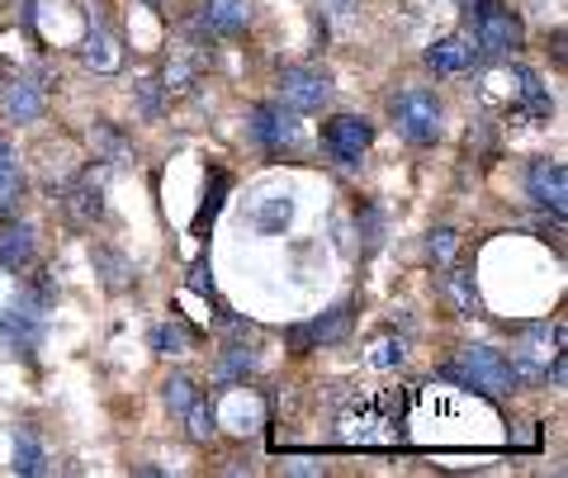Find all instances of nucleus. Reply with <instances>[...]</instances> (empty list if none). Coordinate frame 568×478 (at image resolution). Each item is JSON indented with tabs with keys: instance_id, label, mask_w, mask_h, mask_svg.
<instances>
[{
	"instance_id": "nucleus-1",
	"label": "nucleus",
	"mask_w": 568,
	"mask_h": 478,
	"mask_svg": "<svg viewBox=\"0 0 568 478\" xmlns=\"http://www.w3.org/2000/svg\"><path fill=\"white\" fill-rule=\"evenodd\" d=\"M440 375L465 384V388H478V394H517V384H521L511 360L493 346H459L455 356L440 365Z\"/></svg>"
},
{
	"instance_id": "nucleus-2",
	"label": "nucleus",
	"mask_w": 568,
	"mask_h": 478,
	"mask_svg": "<svg viewBox=\"0 0 568 478\" xmlns=\"http://www.w3.org/2000/svg\"><path fill=\"white\" fill-rule=\"evenodd\" d=\"M465 20H469V39H474V52H478V62H503L511 58L521 43H526V29L521 20L511 10H503L497 0H478V6L465 10Z\"/></svg>"
},
{
	"instance_id": "nucleus-3",
	"label": "nucleus",
	"mask_w": 568,
	"mask_h": 478,
	"mask_svg": "<svg viewBox=\"0 0 568 478\" xmlns=\"http://www.w3.org/2000/svg\"><path fill=\"white\" fill-rule=\"evenodd\" d=\"M388 123H394V133L403 143L413 148H432L440 143V123H446V110H440L436 91H426V85H407L388 100Z\"/></svg>"
},
{
	"instance_id": "nucleus-4",
	"label": "nucleus",
	"mask_w": 568,
	"mask_h": 478,
	"mask_svg": "<svg viewBox=\"0 0 568 478\" xmlns=\"http://www.w3.org/2000/svg\"><path fill=\"white\" fill-rule=\"evenodd\" d=\"M488 85H503V91H493V95H503L511 104V114H521L526 123H549L555 119V100H549V91L540 85V77L530 72V67H503Z\"/></svg>"
},
{
	"instance_id": "nucleus-5",
	"label": "nucleus",
	"mask_w": 568,
	"mask_h": 478,
	"mask_svg": "<svg viewBox=\"0 0 568 478\" xmlns=\"http://www.w3.org/2000/svg\"><path fill=\"white\" fill-rule=\"evenodd\" d=\"M43 323H48V308L29 289H20L0 308V342H6L14 356H33L43 342Z\"/></svg>"
},
{
	"instance_id": "nucleus-6",
	"label": "nucleus",
	"mask_w": 568,
	"mask_h": 478,
	"mask_svg": "<svg viewBox=\"0 0 568 478\" xmlns=\"http://www.w3.org/2000/svg\"><path fill=\"white\" fill-rule=\"evenodd\" d=\"M369 143H375V123L361 119V114H332L323 123V152L346 171L361 166V156L369 152Z\"/></svg>"
},
{
	"instance_id": "nucleus-7",
	"label": "nucleus",
	"mask_w": 568,
	"mask_h": 478,
	"mask_svg": "<svg viewBox=\"0 0 568 478\" xmlns=\"http://www.w3.org/2000/svg\"><path fill=\"white\" fill-rule=\"evenodd\" d=\"M246 133H252V143L261 152H271V156L294 152L298 138H304V129H298V119H294L290 104H256L252 119H246Z\"/></svg>"
},
{
	"instance_id": "nucleus-8",
	"label": "nucleus",
	"mask_w": 568,
	"mask_h": 478,
	"mask_svg": "<svg viewBox=\"0 0 568 478\" xmlns=\"http://www.w3.org/2000/svg\"><path fill=\"white\" fill-rule=\"evenodd\" d=\"M564 336H568L564 323H555V332H549V323H530V327L521 332V342L511 346V369H517V379H521V384L545 375L549 360L559 356V350H549V342L564 346Z\"/></svg>"
},
{
	"instance_id": "nucleus-9",
	"label": "nucleus",
	"mask_w": 568,
	"mask_h": 478,
	"mask_svg": "<svg viewBox=\"0 0 568 478\" xmlns=\"http://www.w3.org/2000/svg\"><path fill=\"white\" fill-rule=\"evenodd\" d=\"M332 100V81L313 67H284L280 72V104H290L294 114H317Z\"/></svg>"
},
{
	"instance_id": "nucleus-10",
	"label": "nucleus",
	"mask_w": 568,
	"mask_h": 478,
	"mask_svg": "<svg viewBox=\"0 0 568 478\" xmlns=\"http://www.w3.org/2000/svg\"><path fill=\"white\" fill-rule=\"evenodd\" d=\"M351 327H355V308L351 304H336L332 313H323V317H313V323H304V327H290L284 332V342H290L294 350H317V346H342L346 336H351Z\"/></svg>"
},
{
	"instance_id": "nucleus-11",
	"label": "nucleus",
	"mask_w": 568,
	"mask_h": 478,
	"mask_svg": "<svg viewBox=\"0 0 568 478\" xmlns=\"http://www.w3.org/2000/svg\"><path fill=\"white\" fill-rule=\"evenodd\" d=\"M246 24H252V0H204L194 14L200 39H237Z\"/></svg>"
},
{
	"instance_id": "nucleus-12",
	"label": "nucleus",
	"mask_w": 568,
	"mask_h": 478,
	"mask_svg": "<svg viewBox=\"0 0 568 478\" xmlns=\"http://www.w3.org/2000/svg\"><path fill=\"white\" fill-rule=\"evenodd\" d=\"M43 110H48L43 81H33V77H10V81H0V114H6L10 123H39Z\"/></svg>"
},
{
	"instance_id": "nucleus-13",
	"label": "nucleus",
	"mask_w": 568,
	"mask_h": 478,
	"mask_svg": "<svg viewBox=\"0 0 568 478\" xmlns=\"http://www.w3.org/2000/svg\"><path fill=\"white\" fill-rule=\"evenodd\" d=\"M526 194L540 209H549L555 218H564V209H568V171H564V162H530Z\"/></svg>"
},
{
	"instance_id": "nucleus-14",
	"label": "nucleus",
	"mask_w": 568,
	"mask_h": 478,
	"mask_svg": "<svg viewBox=\"0 0 568 478\" xmlns=\"http://www.w3.org/2000/svg\"><path fill=\"white\" fill-rule=\"evenodd\" d=\"M422 62H426V72H436V77H459V72H469V67H478V52H474L469 33H450V39L426 48Z\"/></svg>"
},
{
	"instance_id": "nucleus-15",
	"label": "nucleus",
	"mask_w": 568,
	"mask_h": 478,
	"mask_svg": "<svg viewBox=\"0 0 568 478\" xmlns=\"http://www.w3.org/2000/svg\"><path fill=\"white\" fill-rule=\"evenodd\" d=\"M62 209H67V218H71V223L95 227V223L104 218V181H100L95 171H91V175H81V181L62 194Z\"/></svg>"
},
{
	"instance_id": "nucleus-16",
	"label": "nucleus",
	"mask_w": 568,
	"mask_h": 478,
	"mask_svg": "<svg viewBox=\"0 0 568 478\" xmlns=\"http://www.w3.org/2000/svg\"><path fill=\"white\" fill-rule=\"evenodd\" d=\"M33 256H39V237H33V223H6L0 227V271H29Z\"/></svg>"
},
{
	"instance_id": "nucleus-17",
	"label": "nucleus",
	"mask_w": 568,
	"mask_h": 478,
	"mask_svg": "<svg viewBox=\"0 0 568 478\" xmlns=\"http://www.w3.org/2000/svg\"><path fill=\"white\" fill-rule=\"evenodd\" d=\"M81 62L91 67V72H119V62H123V52H119V33L114 29H91L85 33V43H81Z\"/></svg>"
},
{
	"instance_id": "nucleus-18",
	"label": "nucleus",
	"mask_w": 568,
	"mask_h": 478,
	"mask_svg": "<svg viewBox=\"0 0 568 478\" xmlns=\"http://www.w3.org/2000/svg\"><path fill=\"white\" fill-rule=\"evenodd\" d=\"M440 298H446L459 317H474L478 308H484V304H478V289H474L469 271H446V275H440Z\"/></svg>"
},
{
	"instance_id": "nucleus-19",
	"label": "nucleus",
	"mask_w": 568,
	"mask_h": 478,
	"mask_svg": "<svg viewBox=\"0 0 568 478\" xmlns=\"http://www.w3.org/2000/svg\"><path fill=\"white\" fill-rule=\"evenodd\" d=\"M194 327H185L181 317H171V323H156L152 336H148V346L156 350V356H185V350H194Z\"/></svg>"
},
{
	"instance_id": "nucleus-20",
	"label": "nucleus",
	"mask_w": 568,
	"mask_h": 478,
	"mask_svg": "<svg viewBox=\"0 0 568 478\" xmlns=\"http://www.w3.org/2000/svg\"><path fill=\"white\" fill-rule=\"evenodd\" d=\"M256 369V356H252V346H223V356H219V369H213V384H223V388H233V384H246V375Z\"/></svg>"
},
{
	"instance_id": "nucleus-21",
	"label": "nucleus",
	"mask_w": 568,
	"mask_h": 478,
	"mask_svg": "<svg viewBox=\"0 0 568 478\" xmlns=\"http://www.w3.org/2000/svg\"><path fill=\"white\" fill-rule=\"evenodd\" d=\"M213 413H219V407H213ZM219 421H227V427L242 431V436H246V431H256V427H261V403H256V398H246V403H242V388L233 384V394H227Z\"/></svg>"
},
{
	"instance_id": "nucleus-22",
	"label": "nucleus",
	"mask_w": 568,
	"mask_h": 478,
	"mask_svg": "<svg viewBox=\"0 0 568 478\" xmlns=\"http://www.w3.org/2000/svg\"><path fill=\"white\" fill-rule=\"evenodd\" d=\"M20 194H24V171L14 162L10 143L0 138V214H10V209L20 204Z\"/></svg>"
},
{
	"instance_id": "nucleus-23",
	"label": "nucleus",
	"mask_w": 568,
	"mask_h": 478,
	"mask_svg": "<svg viewBox=\"0 0 568 478\" xmlns=\"http://www.w3.org/2000/svg\"><path fill=\"white\" fill-rule=\"evenodd\" d=\"M14 474H24V478H39L48 474V450L39 446V436L33 431H14Z\"/></svg>"
},
{
	"instance_id": "nucleus-24",
	"label": "nucleus",
	"mask_w": 568,
	"mask_h": 478,
	"mask_svg": "<svg viewBox=\"0 0 568 478\" xmlns=\"http://www.w3.org/2000/svg\"><path fill=\"white\" fill-rule=\"evenodd\" d=\"M227 185H233V181H227V171H223V166H213V171H209L204 204H200V214H194V233H204V227H209L213 218H219V209H223V194H227Z\"/></svg>"
},
{
	"instance_id": "nucleus-25",
	"label": "nucleus",
	"mask_w": 568,
	"mask_h": 478,
	"mask_svg": "<svg viewBox=\"0 0 568 478\" xmlns=\"http://www.w3.org/2000/svg\"><path fill=\"white\" fill-rule=\"evenodd\" d=\"M403 360H407V336H379L365 356L369 369H398Z\"/></svg>"
},
{
	"instance_id": "nucleus-26",
	"label": "nucleus",
	"mask_w": 568,
	"mask_h": 478,
	"mask_svg": "<svg viewBox=\"0 0 568 478\" xmlns=\"http://www.w3.org/2000/svg\"><path fill=\"white\" fill-rule=\"evenodd\" d=\"M194 398H200V388H194V379H185V375H171V379L162 384V403L171 407L175 417H185Z\"/></svg>"
},
{
	"instance_id": "nucleus-27",
	"label": "nucleus",
	"mask_w": 568,
	"mask_h": 478,
	"mask_svg": "<svg viewBox=\"0 0 568 478\" xmlns=\"http://www.w3.org/2000/svg\"><path fill=\"white\" fill-rule=\"evenodd\" d=\"M185 421H190V440H200V446H204V440L219 436V413H213V407H209L204 398H194V403H190Z\"/></svg>"
},
{
	"instance_id": "nucleus-28",
	"label": "nucleus",
	"mask_w": 568,
	"mask_h": 478,
	"mask_svg": "<svg viewBox=\"0 0 568 478\" xmlns=\"http://www.w3.org/2000/svg\"><path fill=\"white\" fill-rule=\"evenodd\" d=\"M95 265L104 271V285H110V289H123V285H129V275H133V265L123 261L119 252H110V246H95Z\"/></svg>"
},
{
	"instance_id": "nucleus-29",
	"label": "nucleus",
	"mask_w": 568,
	"mask_h": 478,
	"mask_svg": "<svg viewBox=\"0 0 568 478\" xmlns=\"http://www.w3.org/2000/svg\"><path fill=\"white\" fill-rule=\"evenodd\" d=\"M355 227H361V237H365V252H375V246L384 242V214H379V204H361L355 209Z\"/></svg>"
},
{
	"instance_id": "nucleus-30",
	"label": "nucleus",
	"mask_w": 568,
	"mask_h": 478,
	"mask_svg": "<svg viewBox=\"0 0 568 478\" xmlns=\"http://www.w3.org/2000/svg\"><path fill=\"white\" fill-rule=\"evenodd\" d=\"M455 252H459V233H455V227H432V233H426V256H432L436 265H450Z\"/></svg>"
},
{
	"instance_id": "nucleus-31",
	"label": "nucleus",
	"mask_w": 568,
	"mask_h": 478,
	"mask_svg": "<svg viewBox=\"0 0 568 478\" xmlns=\"http://www.w3.org/2000/svg\"><path fill=\"white\" fill-rule=\"evenodd\" d=\"M95 152H100V162H123V156H129V143H123L110 123H95Z\"/></svg>"
},
{
	"instance_id": "nucleus-32",
	"label": "nucleus",
	"mask_w": 568,
	"mask_h": 478,
	"mask_svg": "<svg viewBox=\"0 0 568 478\" xmlns=\"http://www.w3.org/2000/svg\"><path fill=\"white\" fill-rule=\"evenodd\" d=\"M133 91H138V110H142V119H156V114H162V91H166V85H156V81H138Z\"/></svg>"
},
{
	"instance_id": "nucleus-33",
	"label": "nucleus",
	"mask_w": 568,
	"mask_h": 478,
	"mask_svg": "<svg viewBox=\"0 0 568 478\" xmlns=\"http://www.w3.org/2000/svg\"><path fill=\"white\" fill-rule=\"evenodd\" d=\"M290 214H294V204H290V200H275V204L256 218V223H261V233H280V227L290 223Z\"/></svg>"
},
{
	"instance_id": "nucleus-34",
	"label": "nucleus",
	"mask_w": 568,
	"mask_h": 478,
	"mask_svg": "<svg viewBox=\"0 0 568 478\" xmlns=\"http://www.w3.org/2000/svg\"><path fill=\"white\" fill-rule=\"evenodd\" d=\"M190 289L194 294H204V298H213V271H209V256H200L190 265Z\"/></svg>"
},
{
	"instance_id": "nucleus-35",
	"label": "nucleus",
	"mask_w": 568,
	"mask_h": 478,
	"mask_svg": "<svg viewBox=\"0 0 568 478\" xmlns=\"http://www.w3.org/2000/svg\"><path fill=\"white\" fill-rule=\"evenodd\" d=\"M284 469H290V474H323V465H313V459H290Z\"/></svg>"
},
{
	"instance_id": "nucleus-36",
	"label": "nucleus",
	"mask_w": 568,
	"mask_h": 478,
	"mask_svg": "<svg viewBox=\"0 0 568 478\" xmlns=\"http://www.w3.org/2000/svg\"><path fill=\"white\" fill-rule=\"evenodd\" d=\"M459 6H465V10H469V6H478V0H459Z\"/></svg>"
}]
</instances>
